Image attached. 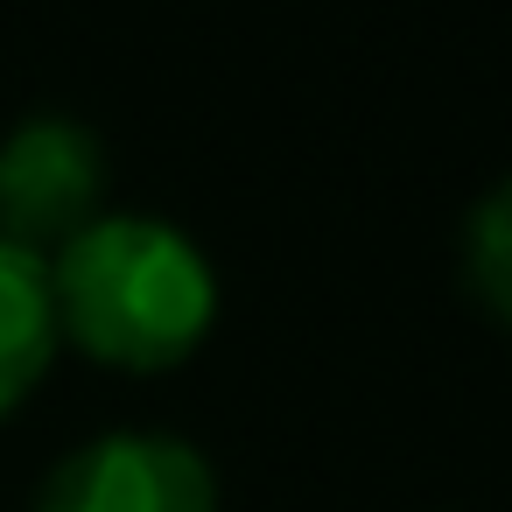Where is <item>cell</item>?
I'll return each mask as SVG.
<instances>
[{"label":"cell","instance_id":"obj_1","mask_svg":"<svg viewBox=\"0 0 512 512\" xmlns=\"http://www.w3.org/2000/svg\"><path fill=\"white\" fill-rule=\"evenodd\" d=\"M57 337L113 372H169L218 323V281L204 253L141 211H99L50 260Z\"/></svg>","mask_w":512,"mask_h":512},{"label":"cell","instance_id":"obj_2","mask_svg":"<svg viewBox=\"0 0 512 512\" xmlns=\"http://www.w3.org/2000/svg\"><path fill=\"white\" fill-rule=\"evenodd\" d=\"M36 512H218V477L183 435L106 428L43 477Z\"/></svg>","mask_w":512,"mask_h":512},{"label":"cell","instance_id":"obj_3","mask_svg":"<svg viewBox=\"0 0 512 512\" xmlns=\"http://www.w3.org/2000/svg\"><path fill=\"white\" fill-rule=\"evenodd\" d=\"M106 204V148L92 127L43 113L0 141V239L8 246H71Z\"/></svg>","mask_w":512,"mask_h":512},{"label":"cell","instance_id":"obj_4","mask_svg":"<svg viewBox=\"0 0 512 512\" xmlns=\"http://www.w3.org/2000/svg\"><path fill=\"white\" fill-rule=\"evenodd\" d=\"M57 302H50V260L0 239V421H8L57 358Z\"/></svg>","mask_w":512,"mask_h":512},{"label":"cell","instance_id":"obj_5","mask_svg":"<svg viewBox=\"0 0 512 512\" xmlns=\"http://www.w3.org/2000/svg\"><path fill=\"white\" fill-rule=\"evenodd\" d=\"M463 281H470V295L512 330V176L470 211V232H463Z\"/></svg>","mask_w":512,"mask_h":512}]
</instances>
